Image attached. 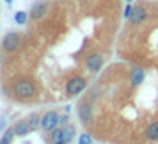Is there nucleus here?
<instances>
[{"label": "nucleus", "mask_w": 158, "mask_h": 144, "mask_svg": "<svg viewBox=\"0 0 158 144\" xmlns=\"http://www.w3.org/2000/svg\"><path fill=\"white\" fill-rule=\"evenodd\" d=\"M63 130H65V141H66V142H72L73 136H75V127H73V126H66V127H63Z\"/></svg>", "instance_id": "obj_15"}, {"label": "nucleus", "mask_w": 158, "mask_h": 144, "mask_svg": "<svg viewBox=\"0 0 158 144\" xmlns=\"http://www.w3.org/2000/svg\"><path fill=\"white\" fill-rule=\"evenodd\" d=\"M15 22H17V24H21V26H24L26 22H27V14H26V12H22V10H19L17 14H15Z\"/></svg>", "instance_id": "obj_16"}, {"label": "nucleus", "mask_w": 158, "mask_h": 144, "mask_svg": "<svg viewBox=\"0 0 158 144\" xmlns=\"http://www.w3.org/2000/svg\"><path fill=\"white\" fill-rule=\"evenodd\" d=\"M102 65H104V56L100 54V53L90 54L89 58H87V61H85V68L89 70V71H92V73L99 71V70L102 68Z\"/></svg>", "instance_id": "obj_4"}, {"label": "nucleus", "mask_w": 158, "mask_h": 144, "mask_svg": "<svg viewBox=\"0 0 158 144\" xmlns=\"http://www.w3.org/2000/svg\"><path fill=\"white\" fill-rule=\"evenodd\" d=\"M53 144H68L66 141H60V142H53Z\"/></svg>", "instance_id": "obj_19"}, {"label": "nucleus", "mask_w": 158, "mask_h": 144, "mask_svg": "<svg viewBox=\"0 0 158 144\" xmlns=\"http://www.w3.org/2000/svg\"><path fill=\"white\" fill-rule=\"evenodd\" d=\"M14 93L17 98H31L36 95V86L31 80L21 78L17 82H14Z\"/></svg>", "instance_id": "obj_1"}, {"label": "nucleus", "mask_w": 158, "mask_h": 144, "mask_svg": "<svg viewBox=\"0 0 158 144\" xmlns=\"http://www.w3.org/2000/svg\"><path fill=\"white\" fill-rule=\"evenodd\" d=\"M78 144H92V137H90V134L83 132L82 136H80V141H78Z\"/></svg>", "instance_id": "obj_17"}, {"label": "nucleus", "mask_w": 158, "mask_h": 144, "mask_svg": "<svg viewBox=\"0 0 158 144\" xmlns=\"http://www.w3.org/2000/svg\"><path fill=\"white\" fill-rule=\"evenodd\" d=\"M19 42H21V38H19V34H17V32H9V34L4 38V42H2V48H4L5 51L12 53V51H15V49L19 48Z\"/></svg>", "instance_id": "obj_5"}, {"label": "nucleus", "mask_w": 158, "mask_h": 144, "mask_svg": "<svg viewBox=\"0 0 158 144\" xmlns=\"http://www.w3.org/2000/svg\"><path fill=\"white\" fill-rule=\"evenodd\" d=\"M133 9H134V7H131L129 4L126 5V9H124V17H126V19L131 17V14H133Z\"/></svg>", "instance_id": "obj_18"}, {"label": "nucleus", "mask_w": 158, "mask_h": 144, "mask_svg": "<svg viewBox=\"0 0 158 144\" xmlns=\"http://www.w3.org/2000/svg\"><path fill=\"white\" fill-rule=\"evenodd\" d=\"M129 80H131V85H133V86L141 85V82L144 80V70L143 68H138V66H136V68H133Z\"/></svg>", "instance_id": "obj_8"}, {"label": "nucleus", "mask_w": 158, "mask_h": 144, "mask_svg": "<svg viewBox=\"0 0 158 144\" xmlns=\"http://www.w3.org/2000/svg\"><path fill=\"white\" fill-rule=\"evenodd\" d=\"M60 124V115L55 112V110H49L44 115L41 117V129L44 132H51L53 129H56Z\"/></svg>", "instance_id": "obj_2"}, {"label": "nucleus", "mask_w": 158, "mask_h": 144, "mask_svg": "<svg viewBox=\"0 0 158 144\" xmlns=\"http://www.w3.org/2000/svg\"><path fill=\"white\" fill-rule=\"evenodd\" d=\"M27 122H29V126H31V130H36L38 127H41V117H39L38 114H32L27 119Z\"/></svg>", "instance_id": "obj_14"}, {"label": "nucleus", "mask_w": 158, "mask_h": 144, "mask_svg": "<svg viewBox=\"0 0 158 144\" xmlns=\"http://www.w3.org/2000/svg\"><path fill=\"white\" fill-rule=\"evenodd\" d=\"M46 12H48V4H46V2H36L31 9V15H32L34 21L43 19L46 15Z\"/></svg>", "instance_id": "obj_6"}, {"label": "nucleus", "mask_w": 158, "mask_h": 144, "mask_svg": "<svg viewBox=\"0 0 158 144\" xmlns=\"http://www.w3.org/2000/svg\"><path fill=\"white\" fill-rule=\"evenodd\" d=\"M85 86H87L85 78H82V76H75V78H72L68 83H66V93H68L70 97L78 95L80 92L85 90Z\"/></svg>", "instance_id": "obj_3"}, {"label": "nucleus", "mask_w": 158, "mask_h": 144, "mask_svg": "<svg viewBox=\"0 0 158 144\" xmlns=\"http://www.w3.org/2000/svg\"><path fill=\"white\" fill-rule=\"evenodd\" d=\"M146 137L150 141H158V122H151L150 126L146 127Z\"/></svg>", "instance_id": "obj_11"}, {"label": "nucleus", "mask_w": 158, "mask_h": 144, "mask_svg": "<svg viewBox=\"0 0 158 144\" xmlns=\"http://www.w3.org/2000/svg\"><path fill=\"white\" fill-rule=\"evenodd\" d=\"M14 136H15V129H14V127L7 129V130H5V134L2 136V139H0V144H10L12 139H14Z\"/></svg>", "instance_id": "obj_13"}, {"label": "nucleus", "mask_w": 158, "mask_h": 144, "mask_svg": "<svg viewBox=\"0 0 158 144\" xmlns=\"http://www.w3.org/2000/svg\"><path fill=\"white\" fill-rule=\"evenodd\" d=\"M49 141L53 142H60V141H65V130H63V127H56V129L51 130V136H49Z\"/></svg>", "instance_id": "obj_12"}, {"label": "nucleus", "mask_w": 158, "mask_h": 144, "mask_svg": "<svg viewBox=\"0 0 158 144\" xmlns=\"http://www.w3.org/2000/svg\"><path fill=\"white\" fill-rule=\"evenodd\" d=\"M5 2H7V4H9V5H10V4H12V0H5Z\"/></svg>", "instance_id": "obj_20"}, {"label": "nucleus", "mask_w": 158, "mask_h": 144, "mask_svg": "<svg viewBox=\"0 0 158 144\" xmlns=\"http://www.w3.org/2000/svg\"><path fill=\"white\" fill-rule=\"evenodd\" d=\"M146 9L144 7H134L133 9V14H131V17H129V22L133 26H139L141 22L144 21V19H146Z\"/></svg>", "instance_id": "obj_7"}, {"label": "nucleus", "mask_w": 158, "mask_h": 144, "mask_svg": "<svg viewBox=\"0 0 158 144\" xmlns=\"http://www.w3.org/2000/svg\"><path fill=\"white\" fill-rule=\"evenodd\" d=\"M78 115H80V119H82V122H89V120L92 119V109H90V105L82 103L80 109H78Z\"/></svg>", "instance_id": "obj_10"}, {"label": "nucleus", "mask_w": 158, "mask_h": 144, "mask_svg": "<svg viewBox=\"0 0 158 144\" xmlns=\"http://www.w3.org/2000/svg\"><path fill=\"white\" fill-rule=\"evenodd\" d=\"M14 129H15V136H26V134L31 132V126H29L27 120H19L14 126Z\"/></svg>", "instance_id": "obj_9"}]
</instances>
